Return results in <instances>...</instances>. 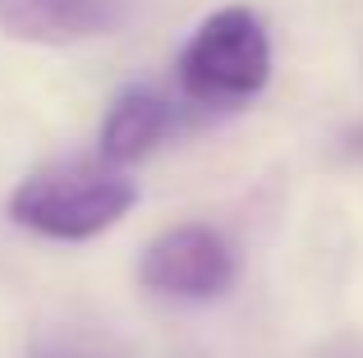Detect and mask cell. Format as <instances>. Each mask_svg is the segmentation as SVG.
Returning <instances> with one entry per match:
<instances>
[{"mask_svg": "<svg viewBox=\"0 0 363 358\" xmlns=\"http://www.w3.org/2000/svg\"><path fill=\"white\" fill-rule=\"evenodd\" d=\"M133 14V0H0V28L23 42H88L116 33Z\"/></svg>", "mask_w": 363, "mask_h": 358, "instance_id": "4", "label": "cell"}, {"mask_svg": "<svg viewBox=\"0 0 363 358\" xmlns=\"http://www.w3.org/2000/svg\"><path fill=\"white\" fill-rule=\"evenodd\" d=\"M272 74V42L253 9L230 5L203 18L179 55V88L198 106H240L257 97Z\"/></svg>", "mask_w": 363, "mask_h": 358, "instance_id": "2", "label": "cell"}, {"mask_svg": "<svg viewBox=\"0 0 363 358\" xmlns=\"http://www.w3.org/2000/svg\"><path fill=\"white\" fill-rule=\"evenodd\" d=\"M133 197H138L133 179H124L111 161H69L28 175L9 197V216L46 239L74 243L124 221Z\"/></svg>", "mask_w": 363, "mask_h": 358, "instance_id": "1", "label": "cell"}, {"mask_svg": "<svg viewBox=\"0 0 363 358\" xmlns=\"http://www.w3.org/2000/svg\"><path fill=\"white\" fill-rule=\"evenodd\" d=\"M138 280L170 299H216L235 280V253L207 225H175L147 243Z\"/></svg>", "mask_w": 363, "mask_h": 358, "instance_id": "3", "label": "cell"}, {"mask_svg": "<svg viewBox=\"0 0 363 358\" xmlns=\"http://www.w3.org/2000/svg\"><path fill=\"white\" fill-rule=\"evenodd\" d=\"M170 129H175V106L152 88H129L111 101L101 120V156L111 166H129L147 156Z\"/></svg>", "mask_w": 363, "mask_h": 358, "instance_id": "5", "label": "cell"}]
</instances>
